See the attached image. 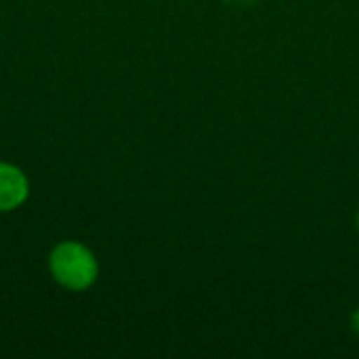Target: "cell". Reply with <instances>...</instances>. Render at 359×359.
I'll list each match as a JSON object with an SVG mask.
<instances>
[{
	"label": "cell",
	"mask_w": 359,
	"mask_h": 359,
	"mask_svg": "<svg viewBox=\"0 0 359 359\" xmlns=\"http://www.w3.org/2000/svg\"><path fill=\"white\" fill-rule=\"evenodd\" d=\"M50 273L61 286L84 290L97 280V261L86 246L63 242L50 255Z\"/></svg>",
	"instance_id": "1"
},
{
	"label": "cell",
	"mask_w": 359,
	"mask_h": 359,
	"mask_svg": "<svg viewBox=\"0 0 359 359\" xmlns=\"http://www.w3.org/2000/svg\"><path fill=\"white\" fill-rule=\"evenodd\" d=\"M353 326H355V330L359 332V311L355 313V318H353Z\"/></svg>",
	"instance_id": "3"
},
{
	"label": "cell",
	"mask_w": 359,
	"mask_h": 359,
	"mask_svg": "<svg viewBox=\"0 0 359 359\" xmlns=\"http://www.w3.org/2000/svg\"><path fill=\"white\" fill-rule=\"evenodd\" d=\"M27 198V181L25 175L11 166L0 164V210H13L23 204Z\"/></svg>",
	"instance_id": "2"
}]
</instances>
